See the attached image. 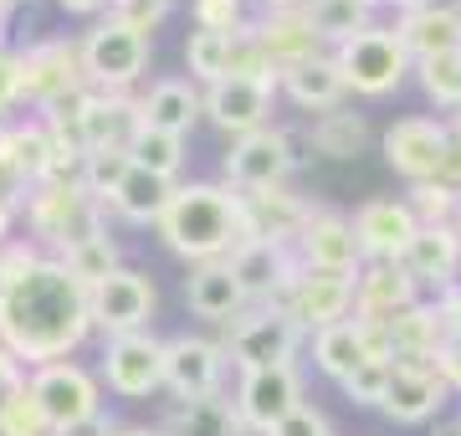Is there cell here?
Segmentation results:
<instances>
[{
  "label": "cell",
  "mask_w": 461,
  "mask_h": 436,
  "mask_svg": "<svg viewBox=\"0 0 461 436\" xmlns=\"http://www.w3.org/2000/svg\"><path fill=\"white\" fill-rule=\"evenodd\" d=\"M87 308H93V329H98L103 339L139 334V329H149L154 308H159V287H154L149 272L118 268V272H108L103 283L87 287Z\"/></svg>",
  "instance_id": "8fae6325"
},
{
  "label": "cell",
  "mask_w": 461,
  "mask_h": 436,
  "mask_svg": "<svg viewBox=\"0 0 461 436\" xmlns=\"http://www.w3.org/2000/svg\"><path fill=\"white\" fill-rule=\"evenodd\" d=\"M348 226H354V241H359L364 262H400L405 247H411V236L420 232V221L405 205V195H375V201L354 205Z\"/></svg>",
  "instance_id": "2e32d148"
},
{
  "label": "cell",
  "mask_w": 461,
  "mask_h": 436,
  "mask_svg": "<svg viewBox=\"0 0 461 436\" xmlns=\"http://www.w3.org/2000/svg\"><path fill=\"white\" fill-rule=\"evenodd\" d=\"M405 272H411L415 283H420V293L430 287V298L436 293H446V287L461 283V236L456 226L446 221V226H420V232L411 236V247H405Z\"/></svg>",
  "instance_id": "603a6c76"
},
{
  "label": "cell",
  "mask_w": 461,
  "mask_h": 436,
  "mask_svg": "<svg viewBox=\"0 0 461 436\" xmlns=\"http://www.w3.org/2000/svg\"><path fill=\"white\" fill-rule=\"evenodd\" d=\"M451 226H456V236H461V201H456V216H451Z\"/></svg>",
  "instance_id": "94428289"
},
{
  "label": "cell",
  "mask_w": 461,
  "mask_h": 436,
  "mask_svg": "<svg viewBox=\"0 0 461 436\" xmlns=\"http://www.w3.org/2000/svg\"><path fill=\"white\" fill-rule=\"evenodd\" d=\"M236 416L257 436H267L282 416H293L303 405V369L297 365H267V369H241L236 380Z\"/></svg>",
  "instance_id": "5bb4252c"
},
{
  "label": "cell",
  "mask_w": 461,
  "mask_h": 436,
  "mask_svg": "<svg viewBox=\"0 0 461 436\" xmlns=\"http://www.w3.org/2000/svg\"><path fill=\"white\" fill-rule=\"evenodd\" d=\"M451 123H456V129H461V114H451Z\"/></svg>",
  "instance_id": "e7e4bbea"
},
{
  "label": "cell",
  "mask_w": 461,
  "mask_h": 436,
  "mask_svg": "<svg viewBox=\"0 0 461 436\" xmlns=\"http://www.w3.org/2000/svg\"><path fill=\"white\" fill-rule=\"evenodd\" d=\"M313 339V365L318 375H329V380H344L354 369L369 359V344H364V329L359 319H344V323H329V329H318Z\"/></svg>",
  "instance_id": "836d02e7"
},
{
  "label": "cell",
  "mask_w": 461,
  "mask_h": 436,
  "mask_svg": "<svg viewBox=\"0 0 461 436\" xmlns=\"http://www.w3.org/2000/svg\"><path fill=\"white\" fill-rule=\"evenodd\" d=\"M190 26L195 32H221V36L247 32L251 26L247 0H190Z\"/></svg>",
  "instance_id": "7bdbcfd3"
},
{
  "label": "cell",
  "mask_w": 461,
  "mask_h": 436,
  "mask_svg": "<svg viewBox=\"0 0 461 436\" xmlns=\"http://www.w3.org/2000/svg\"><path fill=\"white\" fill-rule=\"evenodd\" d=\"M226 268L236 272L247 303H282L293 277L303 272V262L293 257V247H277V241H241L226 257Z\"/></svg>",
  "instance_id": "d6986e66"
},
{
  "label": "cell",
  "mask_w": 461,
  "mask_h": 436,
  "mask_svg": "<svg viewBox=\"0 0 461 436\" xmlns=\"http://www.w3.org/2000/svg\"><path fill=\"white\" fill-rule=\"evenodd\" d=\"M169 195H175V180H159V175H149V169L133 165L123 175V185L108 195V216L129 221V226H159Z\"/></svg>",
  "instance_id": "4dcf8cb0"
},
{
  "label": "cell",
  "mask_w": 461,
  "mask_h": 436,
  "mask_svg": "<svg viewBox=\"0 0 461 436\" xmlns=\"http://www.w3.org/2000/svg\"><path fill=\"white\" fill-rule=\"evenodd\" d=\"M185 303H190L195 319H211V323H221V329L236 323L251 308L241 283H236V272H230L226 262H200V268L185 272Z\"/></svg>",
  "instance_id": "d4e9b609"
},
{
  "label": "cell",
  "mask_w": 461,
  "mask_h": 436,
  "mask_svg": "<svg viewBox=\"0 0 461 436\" xmlns=\"http://www.w3.org/2000/svg\"><path fill=\"white\" fill-rule=\"evenodd\" d=\"M415 77L426 87V98L441 108V114H461V47L441 51V57H426L415 62Z\"/></svg>",
  "instance_id": "8d00e7d4"
},
{
  "label": "cell",
  "mask_w": 461,
  "mask_h": 436,
  "mask_svg": "<svg viewBox=\"0 0 461 436\" xmlns=\"http://www.w3.org/2000/svg\"><path fill=\"white\" fill-rule=\"evenodd\" d=\"M456 190L451 185H441V180H420V185H411L405 190V205L415 211V221L420 226H446V221L456 216Z\"/></svg>",
  "instance_id": "b9f144b4"
},
{
  "label": "cell",
  "mask_w": 461,
  "mask_h": 436,
  "mask_svg": "<svg viewBox=\"0 0 461 436\" xmlns=\"http://www.w3.org/2000/svg\"><path fill=\"white\" fill-rule=\"evenodd\" d=\"M21 221L32 241L47 257L72 252L77 241L108 232V205L87 190L83 180H41L26 190V205H21Z\"/></svg>",
  "instance_id": "3957f363"
},
{
  "label": "cell",
  "mask_w": 461,
  "mask_h": 436,
  "mask_svg": "<svg viewBox=\"0 0 461 436\" xmlns=\"http://www.w3.org/2000/svg\"><path fill=\"white\" fill-rule=\"evenodd\" d=\"M436 319H441V334L451 339V334H461V283L456 287H446V293H436Z\"/></svg>",
  "instance_id": "681fc988"
},
{
  "label": "cell",
  "mask_w": 461,
  "mask_h": 436,
  "mask_svg": "<svg viewBox=\"0 0 461 436\" xmlns=\"http://www.w3.org/2000/svg\"><path fill=\"white\" fill-rule=\"evenodd\" d=\"M26 390L36 395L51 436L103 416V380L87 365H77V359H51V365L26 369Z\"/></svg>",
  "instance_id": "ba28073f"
},
{
  "label": "cell",
  "mask_w": 461,
  "mask_h": 436,
  "mask_svg": "<svg viewBox=\"0 0 461 436\" xmlns=\"http://www.w3.org/2000/svg\"><path fill=\"white\" fill-rule=\"evenodd\" d=\"M251 36L262 41V51L272 57L277 77L308 57H323V36L313 32V16L308 11H282V5H262V16H251Z\"/></svg>",
  "instance_id": "ffe728a7"
},
{
  "label": "cell",
  "mask_w": 461,
  "mask_h": 436,
  "mask_svg": "<svg viewBox=\"0 0 461 436\" xmlns=\"http://www.w3.org/2000/svg\"><path fill=\"white\" fill-rule=\"evenodd\" d=\"M282 308L303 323V334H318V329H329V323H344V319H354V277L303 268L293 277V287H287Z\"/></svg>",
  "instance_id": "e0dca14e"
},
{
  "label": "cell",
  "mask_w": 461,
  "mask_h": 436,
  "mask_svg": "<svg viewBox=\"0 0 461 436\" xmlns=\"http://www.w3.org/2000/svg\"><path fill=\"white\" fill-rule=\"evenodd\" d=\"M395 36H400V47L411 51V62L456 51L461 47V0H436V5L405 11L395 21Z\"/></svg>",
  "instance_id": "484cf974"
},
{
  "label": "cell",
  "mask_w": 461,
  "mask_h": 436,
  "mask_svg": "<svg viewBox=\"0 0 461 436\" xmlns=\"http://www.w3.org/2000/svg\"><path fill=\"white\" fill-rule=\"evenodd\" d=\"M169 5H175V0H108V16L123 21V26H133V32L154 36L159 21L169 16Z\"/></svg>",
  "instance_id": "bcb514c9"
},
{
  "label": "cell",
  "mask_w": 461,
  "mask_h": 436,
  "mask_svg": "<svg viewBox=\"0 0 461 436\" xmlns=\"http://www.w3.org/2000/svg\"><path fill=\"white\" fill-rule=\"evenodd\" d=\"M277 93L293 108H303V114H329V108H339V103L348 98L344 87V72H339V62H333V51H323V57H308V62H297V68H287L277 77Z\"/></svg>",
  "instance_id": "4316f807"
},
{
  "label": "cell",
  "mask_w": 461,
  "mask_h": 436,
  "mask_svg": "<svg viewBox=\"0 0 461 436\" xmlns=\"http://www.w3.org/2000/svg\"><path fill=\"white\" fill-rule=\"evenodd\" d=\"M297 139L287 129H257V134L230 139L226 159H221V185H230L236 195H251V190H277V185L293 180L297 169Z\"/></svg>",
  "instance_id": "9c48e42d"
},
{
  "label": "cell",
  "mask_w": 461,
  "mask_h": 436,
  "mask_svg": "<svg viewBox=\"0 0 461 436\" xmlns=\"http://www.w3.org/2000/svg\"><path fill=\"white\" fill-rule=\"evenodd\" d=\"M379 150H384V165L405 185L436 180L446 165V150H451V118H430V114L395 118L379 139Z\"/></svg>",
  "instance_id": "7c38bea8"
},
{
  "label": "cell",
  "mask_w": 461,
  "mask_h": 436,
  "mask_svg": "<svg viewBox=\"0 0 461 436\" xmlns=\"http://www.w3.org/2000/svg\"><path fill=\"white\" fill-rule=\"evenodd\" d=\"M185 72H190V83L211 87L226 77V57H230V36L221 32H195L190 26V36H185Z\"/></svg>",
  "instance_id": "74e56055"
},
{
  "label": "cell",
  "mask_w": 461,
  "mask_h": 436,
  "mask_svg": "<svg viewBox=\"0 0 461 436\" xmlns=\"http://www.w3.org/2000/svg\"><path fill=\"white\" fill-rule=\"evenodd\" d=\"M267 5H282V11H308L313 0H267Z\"/></svg>",
  "instance_id": "91938a15"
},
{
  "label": "cell",
  "mask_w": 461,
  "mask_h": 436,
  "mask_svg": "<svg viewBox=\"0 0 461 436\" xmlns=\"http://www.w3.org/2000/svg\"><path fill=\"white\" fill-rule=\"evenodd\" d=\"M11 5H21V0H0V16H5V11H11Z\"/></svg>",
  "instance_id": "6125c7cd"
},
{
  "label": "cell",
  "mask_w": 461,
  "mask_h": 436,
  "mask_svg": "<svg viewBox=\"0 0 461 436\" xmlns=\"http://www.w3.org/2000/svg\"><path fill=\"white\" fill-rule=\"evenodd\" d=\"M303 139H308V150L323 154V159H359V154L369 150L375 129H369V118L364 114H354L348 103H339V108H329V114L308 118Z\"/></svg>",
  "instance_id": "f546056e"
},
{
  "label": "cell",
  "mask_w": 461,
  "mask_h": 436,
  "mask_svg": "<svg viewBox=\"0 0 461 436\" xmlns=\"http://www.w3.org/2000/svg\"><path fill=\"white\" fill-rule=\"evenodd\" d=\"M154 232L190 268H200V262H226L247 241L241 195L221 180H180Z\"/></svg>",
  "instance_id": "7a4b0ae2"
},
{
  "label": "cell",
  "mask_w": 461,
  "mask_h": 436,
  "mask_svg": "<svg viewBox=\"0 0 461 436\" xmlns=\"http://www.w3.org/2000/svg\"><path fill=\"white\" fill-rule=\"evenodd\" d=\"M226 350L221 339L205 334H175L165 339V390L175 401H205V395H226Z\"/></svg>",
  "instance_id": "4fadbf2b"
},
{
  "label": "cell",
  "mask_w": 461,
  "mask_h": 436,
  "mask_svg": "<svg viewBox=\"0 0 461 436\" xmlns=\"http://www.w3.org/2000/svg\"><path fill=\"white\" fill-rule=\"evenodd\" d=\"M83 47V72L93 93H129L139 77L149 72V57H154V36L133 32L113 16H98L93 32L77 41Z\"/></svg>",
  "instance_id": "5b68a950"
},
{
  "label": "cell",
  "mask_w": 461,
  "mask_h": 436,
  "mask_svg": "<svg viewBox=\"0 0 461 436\" xmlns=\"http://www.w3.org/2000/svg\"><path fill=\"white\" fill-rule=\"evenodd\" d=\"M293 257L308 272H344V277H359V268H364L354 226H348V216L333 211V205H313V211H308V221H303V232H297V241H293Z\"/></svg>",
  "instance_id": "9a60e30c"
},
{
  "label": "cell",
  "mask_w": 461,
  "mask_h": 436,
  "mask_svg": "<svg viewBox=\"0 0 461 436\" xmlns=\"http://www.w3.org/2000/svg\"><path fill=\"white\" fill-rule=\"evenodd\" d=\"M379 5H395L400 16H405V11H420V5H436V0H379Z\"/></svg>",
  "instance_id": "680465c9"
},
{
  "label": "cell",
  "mask_w": 461,
  "mask_h": 436,
  "mask_svg": "<svg viewBox=\"0 0 461 436\" xmlns=\"http://www.w3.org/2000/svg\"><path fill=\"white\" fill-rule=\"evenodd\" d=\"M267 436H333V426H329V416H323L318 405L303 401V405L293 411V416H282Z\"/></svg>",
  "instance_id": "c3c4849f"
},
{
  "label": "cell",
  "mask_w": 461,
  "mask_h": 436,
  "mask_svg": "<svg viewBox=\"0 0 461 436\" xmlns=\"http://www.w3.org/2000/svg\"><path fill=\"white\" fill-rule=\"evenodd\" d=\"M339 390L348 395V405H369V411H379L384 390H390V359H364L354 375L339 380Z\"/></svg>",
  "instance_id": "ee69618b"
},
{
  "label": "cell",
  "mask_w": 461,
  "mask_h": 436,
  "mask_svg": "<svg viewBox=\"0 0 461 436\" xmlns=\"http://www.w3.org/2000/svg\"><path fill=\"white\" fill-rule=\"evenodd\" d=\"M426 436H461V421H456V416H451V421H436Z\"/></svg>",
  "instance_id": "6f0895ef"
},
{
  "label": "cell",
  "mask_w": 461,
  "mask_h": 436,
  "mask_svg": "<svg viewBox=\"0 0 461 436\" xmlns=\"http://www.w3.org/2000/svg\"><path fill=\"white\" fill-rule=\"evenodd\" d=\"M441 344H446V334H441V319H436V303L430 298L411 303L405 313L390 319V365L395 359H420V354L441 359Z\"/></svg>",
  "instance_id": "d6a6232c"
},
{
  "label": "cell",
  "mask_w": 461,
  "mask_h": 436,
  "mask_svg": "<svg viewBox=\"0 0 461 436\" xmlns=\"http://www.w3.org/2000/svg\"><path fill=\"white\" fill-rule=\"evenodd\" d=\"M451 401V386L441 375H415V369H395L390 365V390L379 411L400 426H426V421H441V405Z\"/></svg>",
  "instance_id": "83f0119b"
},
{
  "label": "cell",
  "mask_w": 461,
  "mask_h": 436,
  "mask_svg": "<svg viewBox=\"0 0 461 436\" xmlns=\"http://www.w3.org/2000/svg\"><path fill=\"white\" fill-rule=\"evenodd\" d=\"M98 380L118 401H149V395H159L165 390V339L149 334V329L103 339Z\"/></svg>",
  "instance_id": "30bf717a"
},
{
  "label": "cell",
  "mask_w": 461,
  "mask_h": 436,
  "mask_svg": "<svg viewBox=\"0 0 461 436\" xmlns=\"http://www.w3.org/2000/svg\"><path fill=\"white\" fill-rule=\"evenodd\" d=\"M16 108H26V98H21V51L5 47L0 51V123L16 114Z\"/></svg>",
  "instance_id": "7dc6e473"
},
{
  "label": "cell",
  "mask_w": 461,
  "mask_h": 436,
  "mask_svg": "<svg viewBox=\"0 0 461 436\" xmlns=\"http://www.w3.org/2000/svg\"><path fill=\"white\" fill-rule=\"evenodd\" d=\"M205 114V87L190 83V77H154L149 93L139 98V123L144 129H159V134L185 139Z\"/></svg>",
  "instance_id": "cb8c5ba5"
},
{
  "label": "cell",
  "mask_w": 461,
  "mask_h": 436,
  "mask_svg": "<svg viewBox=\"0 0 461 436\" xmlns=\"http://www.w3.org/2000/svg\"><path fill=\"white\" fill-rule=\"evenodd\" d=\"M93 334L87 287L62 268V257H36L21 272L0 277V344L26 369L72 359Z\"/></svg>",
  "instance_id": "6da1fadb"
},
{
  "label": "cell",
  "mask_w": 461,
  "mask_h": 436,
  "mask_svg": "<svg viewBox=\"0 0 461 436\" xmlns=\"http://www.w3.org/2000/svg\"><path fill=\"white\" fill-rule=\"evenodd\" d=\"M441 185H451L461 195V129L451 123V150H446V165H441V175H436Z\"/></svg>",
  "instance_id": "f5cc1de1"
},
{
  "label": "cell",
  "mask_w": 461,
  "mask_h": 436,
  "mask_svg": "<svg viewBox=\"0 0 461 436\" xmlns=\"http://www.w3.org/2000/svg\"><path fill=\"white\" fill-rule=\"evenodd\" d=\"M0 426H5V436H51L47 416H41V405H36V395L26 386L0 405Z\"/></svg>",
  "instance_id": "f6af8a7d"
},
{
  "label": "cell",
  "mask_w": 461,
  "mask_h": 436,
  "mask_svg": "<svg viewBox=\"0 0 461 436\" xmlns=\"http://www.w3.org/2000/svg\"><path fill=\"white\" fill-rule=\"evenodd\" d=\"M272 108H277V87L247 83V77H221L205 87V118L230 139L272 129Z\"/></svg>",
  "instance_id": "ac0fdd59"
},
{
  "label": "cell",
  "mask_w": 461,
  "mask_h": 436,
  "mask_svg": "<svg viewBox=\"0 0 461 436\" xmlns=\"http://www.w3.org/2000/svg\"><path fill=\"white\" fill-rule=\"evenodd\" d=\"M441 375H446V386H451V395H461V334H451L441 344Z\"/></svg>",
  "instance_id": "816d5d0a"
},
{
  "label": "cell",
  "mask_w": 461,
  "mask_h": 436,
  "mask_svg": "<svg viewBox=\"0 0 461 436\" xmlns=\"http://www.w3.org/2000/svg\"><path fill=\"white\" fill-rule=\"evenodd\" d=\"M83 93H87L83 47L72 36H47V41L21 47V98L32 103L36 114H51V108L83 98Z\"/></svg>",
  "instance_id": "52a82bcc"
},
{
  "label": "cell",
  "mask_w": 461,
  "mask_h": 436,
  "mask_svg": "<svg viewBox=\"0 0 461 436\" xmlns=\"http://www.w3.org/2000/svg\"><path fill=\"white\" fill-rule=\"evenodd\" d=\"M308 16H313V32L323 36V47L333 51V47H344L348 36L375 26V5L369 0H313Z\"/></svg>",
  "instance_id": "e575fe53"
},
{
  "label": "cell",
  "mask_w": 461,
  "mask_h": 436,
  "mask_svg": "<svg viewBox=\"0 0 461 436\" xmlns=\"http://www.w3.org/2000/svg\"><path fill=\"white\" fill-rule=\"evenodd\" d=\"M129 154H133V165H139V169H149V175H159V180H175V185H180L185 139L159 134V129H144V123H139V134H133Z\"/></svg>",
  "instance_id": "d590c367"
},
{
  "label": "cell",
  "mask_w": 461,
  "mask_h": 436,
  "mask_svg": "<svg viewBox=\"0 0 461 436\" xmlns=\"http://www.w3.org/2000/svg\"><path fill=\"white\" fill-rule=\"evenodd\" d=\"M226 77H247V83H262V87H277V68H272V57L262 51V41L247 32L230 36V57H226Z\"/></svg>",
  "instance_id": "ab89813d"
},
{
  "label": "cell",
  "mask_w": 461,
  "mask_h": 436,
  "mask_svg": "<svg viewBox=\"0 0 461 436\" xmlns=\"http://www.w3.org/2000/svg\"><path fill=\"white\" fill-rule=\"evenodd\" d=\"M21 386H26V365H21L16 354H11L5 344H0V405L11 401V395H16Z\"/></svg>",
  "instance_id": "f907efd6"
},
{
  "label": "cell",
  "mask_w": 461,
  "mask_h": 436,
  "mask_svg": "<svg viewBox=\"0 0 461 436\" xmlns=\"http://www.w3.org/2000/svg\"><path fill=\"white\" fill-rule=\"evenodd\" d=\"M67 16H108V0H57Z\"/></svg>",
  "instance_id": "11a10c76"
},
{
  "label": "cell",
  "mask_w": 461,
  "mask_h": 436,
  "mask_svg": "<svg viewBox=\"0 0 461 436\" xmlns=\"http://www.w3.org/2000/svg\"><path fill=\"white\" fill-rule=\"evenodd\" d=\"M313 201H303L293 185H277V190H251L241 195V221H247V241H277V247H293L303 221H308Z\"/></svg>",
  "instance_id": "7402d4cb"
},
{
  "label": "cell",
  "mask_w": 461,
  "mask_h": 436,
  "mask_svg": "<svg viewBox=\"0 0 461 436\" xmlns=\"http://www.w3.org/2000/svg\"><path fill=\"white\" fill-rule=\"evenodd\" d=\"M113 426L118 421H108V411H103V416L83 421V426H67V431H57V436H113Z\"/></svg>",
  "instance_id": "db71d44e"
},
{
  "label": "cell",
  "mask_w": 461,
  "mask_h": 436,
  "mask_svg": "<svg viewBox=\"0 0 461 436\" xmlns=\"http://www.w3.org/2000/svg\"><path fill=\"white\" fill-rule=\"evenodd\" d=\"M303 323L282 303H251L236 323H226L221 350L236 369H267V365H293L303 350Z\"/></svg>",
  "instance_id": "8992f818"
},
{
  "label": "cell",
  "mask_w": 461,
  "mask_h": 436,
  "mask_svg": "<svg viewBox=\"0 0 461 436\" xmlns=\"http://www.w3.org/2000/svg\"><path fill=\"white\" fill-rule=\"evenodd\" d=\"M129 169H133V154H129V150H87V159H83V185L98 195L103 205H108V195L123 185V175H129Z\"/></svg>",
  "instance_id": "60d3db41"
},
{
  "label": "cell",
  "mask_w": 461,
  "mask_h": 436,
  "mask_svg": "<svg viewBox=\"0 0 461 436\" xmlns=\"http://www.w3.org/2000/svg\"><path fill=\"white\" fill-rule=\"evenodd\" d=\"M456 421H461V416H456Z\"/></svg>",
  "instance_id": "03108f58"
},
{
  "label": "cell",
  "mask_w": 461,
  "mask_h": 436,
  "mask_svg": "<svg viewBox=\"0 0 461 436\" xmlns=\"http://www.w3.org/2000/svg\"><path fill=\"white\" fill-rule=\"evenodd\" d=\"M169 436H251L236 416L230 395H205V401H175L165 411Z\"/></svg>",
  "instance_id": "1f68e13d"
},
{
  "label": "cell",
  "mask_w": 461,
  "mask_h": 436,
  "mask_svg": "<svg viewBox=\"0 0 461 436\" xmlns=\"http://www.w3.org/2000/svg\"><path fill=\"white\" fill-rule=\"evenodd\" d=\"M139 134V98L129 93H83V139L87 150H129Z\"/></svg>",
  "instance_id": "f1b7e54d"
},
{
  "label": "cell",
  "mask_w": 461,
  "mask_h": 436,
  "mask_svg": "<svg viewBox=\"0 0 461 436\" xmlns=\"http://www.w3.org/2000/svg\"><path fill=\"white\" fill-rule=\"evenodd\" d=\"M420 283H415L405 262H364L354 277V319L390 323L395 313H405L411 303H420Z\"/></svg>",
  "instance_id": "44dd1931"
},
{
  "label": "cell",
  "mask_w": 461,
  "mask_h": 436,
  "mask_svg": "<svg viewBox=\"0 0 461 436\" xmlns=\"http://www.w3.org/2000/svg\"><path fill=\"white\" fill-rule=\"evenodd\" d=\"M0 51H5V16H0Z\"/></svg>",
  "instance_id": "be15d7a7"
},
{
  "label": "cell",
  "mask_w": 461,
  "mask_h": 436,
  "mask_svg": "<svg viewBox=\"0 0 461 436\" xmlns=\"http://www.w3.org/2000/svg\"><path fill=\"white\" fill-rule=\"evenodd\" d=\"M113 436H169L165 426H144V421H129V426H113Z\"/></svg>",
  "instance_id": "9f6ffc18"
},
{
  "label": "cell",
  "mask_w": 461,
  "mask_h": 436,
  "mask_svg": "<svg viewBox=\"0 0 461 436\" xmlns=\"http://www.w3.org/2000/svg\"><path fill=\"white\" fill-rule=\"evenodd\" d=\"M62 268L77 277L83 287H93V283H103L108 272H118L123 262H118V241L108 232L103 236H87V241H77L72 252H62Z\"/></svg>",
  "instance_id": "f35d334b"
},
{
  "label": "cell",
  "mask_w": 461,
  "mask_h": 436,
  "mask_svg": "<svg viewBox=\"0 0 461 436\" xmlns=\"http://www.w3.org/2000/svg\"><path fill=\"white\" fill-rule=\"evenodd\" d=\"M333 62L344 72V87L359 93V98H390L415 72L411 51L400 47L395 26H369V32L348 36L344 47H333Z\"/></svg>",
  "instance_id": "277c9868"
}]
</instances>
